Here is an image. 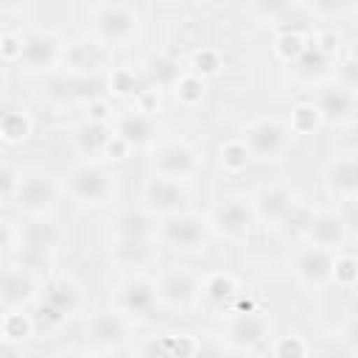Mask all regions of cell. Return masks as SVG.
Wrapping results in <instances>:
<instances>
[{"label":"cell","mask_w":358,"mask_h":358,"mask_svg":"<svg viewBox=\"0 0 358 358\" xmlns=\"http://www.w3.org/2000/svg\"><path fill=\"white\" fill-rule=\"evenodd\" d=\"M210 235H213V229H210L207 215L187 213V210L168 215L157 224V243L168 246L173 252H182V255L204 252L210 243Z\"/></svg>","instance_id":"6da1fadb"},{"label":"cell","mask_w":358,"mask_h":358,"mask_svg":"<svg viewBox=\"0 0 358 358\" xmlns=\"http://www.w3.org/2000/svg\"><path fill=\"white\" fill-rule=\"evenodd\" d=\"M78 308H81V288H78V282L70 280V277H56L36 296V313L31 319H34V327L36 324L59 327L73 313H78Z\"/></svg>","instance_id":"7a4b0ae2"},{"label":"cell","mask_w":358,"mask_h":358,"mask_svg":"<svg viewBox=\"0 0 358 358\" xmlns=\"http://www.w3.org/2000/svg\"><path fill=\"white\" fill-rule=\"evenodd\" d=\"M271 336V319L263 310H255L249 305L238 308L229 313L227 324H224V347L241 350V352H252L257 347H263Z\"/></svg>","instance_id":"3957f363"},{"label":"cell","mask_w":358,"mask_h":358,"mask_svg":"<svg viewBox=\"0 0 358 358\" xmlns=\"http://www.w3.org/2000/svg\"><path fill=\"white\" fill-rule=\"evenodd\" d=\"M117 313H123L129 322H143L151 319L159 308L157 296V282L148 274H129L126 280L117 282L115 288V305Z\"/></svg>","instance_id":"277c9868"},{"label":"cell","mask_w":358,"mask_h":358,"mask_svg":"<svg viewBox=\"0 0 358 358\" xmlns=\"http://www.w3.org/2000/svg\"><path fill=\"white\" fill-rule=\"evenodd\" d=\"M140 14L129 3H101L92 8V31L95 39L106 48L123 45L137 34Z\"/></svg>","instance_id":"5b68a950"},{"label":"cell","mask_w":358,"mask_h":358,"mask_svg":"<svg viewBox=\"0 0 358 358\" xmlns=\"http://www.w3.org/2000/svg\"><path fill=\"white\" fill-rule=\"evenodd\" d=\"M67 193L78 201V204H106L115 193V173L106 171L103 165L98 162H81L76 165L70 173H67V182H64Z\"/></svg>","instance_id":"8992f818"},{"label":"cell","mask_w":358,"mask_h":358,"mask_svg":"<svg viewBox=\"0 0 358 358\" xmlns=\"http://www.w3.org/2000/svg\"><path fill=\"white\" fill-rule=\"evenodd\" d=\"M154 282H157L159 305H168L173 310H187L199 302L201 274H196L193 268L168 266V268L159 271V277H154Z\"/></svg>","instance_id":"52a82bcc"},{"label":"cell","mask_w":358,"mask_h":358,"mask_svg":"<svg viewBox=\"0 0 358 358\" xmlns=\"http://www.w3.org/2000/svg\"><path fill=\"white\" fill-rule=\"evenodd\" d=\"M241 140H243V145L249 148L252 157L280 159L285 154L288 143H291V129L277 117H257V120L246 123Z\"/></svg>","instance_id":"ba28073f"},{"label":"cell","mask_w":358,"mask_h":358,"mask_svg":"<svg viewBox=\"0 0 358 358\" xmlns=\"http://www.w3.org/2000/svg\"><path fill=\"white\" fill-rule=\"evenodd\" d=\"M207 221H210V229H215L218 235H224L229 241H246L252 235L255 224H257L255 215H252L249 199H243V196H227V199H221L210 210Z\"/></svg>","instance_id":"9c48e42d"},{"label":"cell","mask_w":358,"mask_h":358,"mask_svg":"<svg viewBox=\"0 0 358 358\" xmlns=\"http://www.w3.org/2000/svg\"><path fill=\"white\" fill-rule=\"evenodd\" d=\"M151 162H154L157 176H168V179H176V182H185L199 171L201 157L187 140L173 137V140H165V143H159L154 148Z\"/></svg>","instance_id":"30bf717a"},{"label":"cell","mask_w":358,"mask_h":358,"mask_svg":"<svg viewBox=\"0 0 358 358\" xmlns=\"http://www.w3.org/2000/svg\"><path fill=\"white\" fill-rule=\"evenodd\" d=\"M59 64L67 76H78V78L101 76V70L106 67V45H101L95 36L73 39L70 45H62Z\"/></svg>","instance_id":"8fae6325"},{"label":"cell","mask_w":358,"mask_h":358,"mask_svg":"<svg viewBox=\"0 0 358 358\" xmlns=\"http://www.w3.org/2000/svg\"><path fill=\"white\" fill-rule=\"evenodd\" d=\"M131 327H134V322H129L115 308L95 310L87 319V338H90L92 347L112 352V350H120V347H126L131 341Z\"/></svg>","instance_id":"7c38bea8"},{"label":"cell","mask_w":358,"mask_h":358,"mask_svg":"<svg viewBox=\"0 0 358 358\" xmlns=\"http://www.w3.org/2000/svg\"><path fill=\"white\" fill-rule=\"evenodd\" d=\"M185 204H187V187L185 182H176V179H168V176H151L145 185H143V210H148L154 218L162 215H176V213H185Z\"/></svg>","instance_id":"4fadbf2b"},{"label":"cell","mask_w":358,"mask_h":358,"mask_svg":"<svg viewBox=\"0 0 358 358\" xmlns=\"http://www.w3.org/2000/svg\"><path fill=\"white\" fill-rule=\"evenodd\" d=\"M59 199V185L53 176L48 173H31V176H20V185L14 190V201L20 207V213L31 215H45Z\"/></svg>","instance_id":"5bb4252c"},{"label":"cell","mask_w":358,"mask_h":358,"mask_svg":"<svg viewBox=\"0 0 358 358\" xmlns=\"http://www.w3.org/2000/svg\"><path fill=\"white\" fill-rule=\"evenodd\" d=\"M62 59V42L53 31L31 28L22 34V48H20V64L31 70H56Z\"/></svg>","instance_id":"9a60e30c"},{"label":"cell","mask_w":358,"mask_h":358,"mask_svg":"<svg viewBox=\"0 0 358 358\" xmlns=\"http://www.w3.org/2000/svg\"><path fill=\"white\" fill-rule=\"evenodd\" d=\"M294 199L296 196L285 185L274 182V185H263L260 190H255V196L249 199V207H252L255 221H260L266 227H280L282 218L288 215Z\"/></svg>","instance_id":"2e32d148"},{"label":"cell","mask_w":358,"mask_h":358,"mask_svg":"<svg viewBox=\"0 0 358 358\" xmlns=\"http://www.w3.org/2000/svg\"><path fill=\"white\" fill-rule=\"evenodd\" d=\"M112 131L129 148H140V145H148L157 137V123H154L151 112H145L140 106H129V109L117 112V117L112 123Z\"/></svg>","instance_id":"e0dca14e"},{"label":"cell","mask_w":358,"mask_h":358,"mask_svg":"<svg viewBox=\"0 0 358 358\" xmlns=\"http://www.w3.org/2000/svg\"><path fill=\"white\" fill-rule=\"evenodd\" d=\"M62 229L53 218L48 215H31L20 229H17V246L20 252H34V255H48L59 246Z\"/></svg>","instance_id":"ac0fdd59"},{"label":"cell","mask_w":358,"mask_h":358,"mask_svg":"<svg viewBox=\"0 0 358 358\" xmlns=\"http://www.w3.org/2000/svg\"><path fill=\"white\" fill-rule=\"evenodd\" d=\"M333 255L336 252H327V249H319V246H299L296 255H294V274L302 285H310V288H319L324 282H330V271H333Z\"/></svg>","instance_id":"d6986e66"},{"label":"cell","mask_w":358,"mask_h":358,"mask_svg":"<svg viewBox=\"0 0 358 358\" xmlns=\"http://www.w3.org/2000/svg\"><path fill=\"white\" fill-rule=\"evenodd\" d=\"M302 241L310 246L327 249V252H341L347 241V227L336 210H316L308 229L302 232Z\"/></svg>","instance_id":"ffe728a7"},{"label":"cell","mask_w":358,"mask_h":358,"mask_svg":"<svg viewBox=\"0 0 358 358\" xmlns=\"http://www.w3.org/2000/svg\"><path fill=\"white\" fill-rule=\"evenodd\" d=\"M310 103L316 106L322 123H336V126L350 123L355 117V106H358L355 90H347L341 84H327L324 90H319L316 101H310Z\"/></svg>","instance_id":"44dd1931"},{"label":"cell","mask_w":358,"mask_h":358,"mask_svg":"<svg viewBox=\"0 0 358 358\" xmlns=\"http://www.w3.org/2000/svg\"><path fill=\"white\" fill-rule=\"evenodd\" d=\"M39 296V285L34 280V274L22 271L20 266L3 268L0 271V305L8 310H22L31 302H36Z\"/></svg>","instance_id":"7402d4cb"},{"label":"cell","mask_w":358,"mask_h":358,"mask_svg":"<svg viewBox=\"0 0 358 358\" xmlns=\"http://www.w3.org/2000/svg\"><path fill=\"white\" fill-rule=\"evenodd\" d=\"M324 187L338 201H350L358 196V159L355 154H338L324 171Z\"/></svg>","instance_id":"603a6c76"},{"label":"cell","mask_w":358,"mask_h":358,"mask_svg":"<svg viewBox=\"0 0 358 358\" xmlns=\"http://www.w3.org/2000/svg\"><path fill=\"white\" fill-rule=\"evenodd\" d=\"M157 218L143 207H126L112 221V241H148L157 238Z\"/></svg>","instance_id":"cb8c5ba5"},{"label":"cell","mask_w":358,"mask_h":358,"mask_svg":"<svg viewBox=\"0 0 358 358\" xmlns=\"http://www.w3.org/2000/svg\"><path fill=\"white\" fill-rule=\"evenodd\" d=\"M112 260L123 268H134V274H143V268L157 263L159 243L157 238L148 241H112Z\"/></svg>","instance_id":"d4e9b609"},{"label":"cell","mask_w":358,"mask_h":358,"mask_svg":"<svg viewBox=\"0 0 358 358\" xmlns=\"http://www.w3.org/2000/svg\"><path fill=\"white\" fill-rule=\"evenodd\" d=\"M140 73H143V78H145V87H148L151 92H157V90H173V84L182 78L185 67H182L179 59L171 56V53H151V56L145 59V64H143Z\"/></svg>","instance_id":"484cf974"},{"label":"cell","mask_w":358,"mask_h":358,"mask_svg":"<svg viewBox=\"0 0 358 358\" xmlns=\"http://www.w3.org/2000/svg\"><path fill=\"white\" fill-rule=\"evenodd\" d=\"M112 137H115L112 120H95V117L81 120L73 131V143L84 157H103Z\"/></svg>","instance_id":"4316f807"},{"label":"cell","mask_w":358,"mask_h":358,"mask_svg":"<svg viewBox=\"0 0 358 358\" xmlns=\"http://www.w3.org/2000/svg\"><path fill=\"white\" fill-rule=\"evenodd\" d=\"M199 299H204L207 305L213 308H224L229 302L238 299V280L227 271H213V274H204L201 277V291H199Z\"/></svg>","instance_id":"83f0119b"},{"label":"cell","mask_w":358,"mask_h":358,"mask_svg":"<svg viewBox=\"0 0 358 358\" xmlns=\"http://www.w3.org/2000/svg\"><path fill=\"white\" fill-rule=\"evenodd\" d=\"M106 87H109V92H115L120 98H140L143 92H148L143 73L134 70V67H129V64L112 67L109 76H106Z\"/></svg>","instance_id":"f1b7e54d"},{"label":"cell","mask_w":358,"mask_h":358,"mask_svg":"<svg viewBox=\"0 0 358 358\" xmlns=\"http://www.w3.org/2000/svg\"><path fill=\"white\" fill-rule=\"evenodd\" d=\"M34 123H31V115L20 106H11V109H3L0 112V137L6 143H22L28 134H31Z\"/></svg>","instance_id":"f546056e"},{"label":"cell","mask_w":358,"mask_h":358,"mask_svg":"<svg viewBox=\"0 0 358 358\" xmlns=\"http://www.w3.org/2000/svg\"><path fill=\"white\" fill-rule=\"evenodd\" d=\"M218 162H221L224 171L241 173V171H246V165L252 162V154H249V148L243 145L241 137H232V140L221 143V148H218Z\"/></svg>","instance_id":"4dcf8cb0"},{"label":"cell","mask_w":358,"mask_h":358,"mask_svg":"<svg viewBox=\"0 0 358 358\" xmlns=\"http://www.w3.org/2000/svg\"><path fill=\"white\" fill-rule=\"evenodd\" d=\"M0 330H3L6 341L20 344L34 333V319L28 313H22V310H8V313L0 316Z\"/></svg>","instance_id":"1f68e13d"},{"label":"cell","mask_w":358,"mask_h":358,"mask_svg":"<svg viewBox=\"0 0 358 358\" xmlns=\"http://www.w3.org/2000/svg\"><path fill=\"white\" fill-rule=\"evenodd\" d=\"M305 42H308V39H305L296 28H282V31L274 36V53H277L282 62L294 64V62L299 59V53H302Z\"/></svg>","instance_id":"d6a6232c"},{"label":"cell","mask_w":358,"mask_h":358,"mask_svg":"<svg viewBox=\"0 0 358 358\" xmlns=\"http://www.w3.org/2000/svg\"><path fill=\"white\" fill-rule=\"evenodd\" d=\"M221 67H224V59H221V53H218L215 48H199V50L190 56L187 73H193V76H199V78L207 81L210 76L221 73Z\"/></svg>","instance_id":"836d02e7"},{"label":"cell","mask_w":358,"mask_h":358,"mask_svg":"<svg viewBox=\"0 0 358 358\" xmlns=\"http://www.w3.org/2000/svg\"><path fill=\"white\" fill-rule=\"evenodd\" d=\"M330 280L341 288H352L355 280H358V260L352 252H336L333 255V271H330Z\"/></svg>","instance_id":"e575fe53"},{"label":"cell","mask_w":358,"mask_h":358,"mask_svg":"<svg viewBox=\"0 0 358 358\" xmlns=\"http://www.w3.org/2000/svg\"><path fill=\"white\" fill-rule=\"evenodd\" d=\"M173 95H176V101L185 103V106L201 103V98H204V78H199V76H193V73L185 70L182 78L173 84Z\"/></svg>","instance_id":"d590c367"},{"label":"cell","mask_w":358,"mask_h":358,"mask_svg":"<svg viewBox=\"0 0 358 358\" xmlns=\"http://www.w3.org/2000/svg\"><path fill=\"white\" fill-rule=\"evenodd\" d=\"M322 123V117H319V112H316V106L310 103V101H302V103H296L294 106V112H291V134H310L316 126Z\"/></svg>","instance_id":"8d00e7d4"},{"label":"cell","mask_w":358,"mask_h":358,"mask_svg":"<svg viewBox=\"0 0 358 358\" xmlns=\"http://www.w3.org/2000/svg\"><path fill=\"white\" fill-rule=\"evenodd\" d=\"M313 207H308L305 201H299V199H294V204H291V210H288V215L282 218V229L285 232H291V235H296V238H302V232L308 229V224H310V218H313Z\"/></svg>","instance_id":"74e56055"},{"label":"cell","mask_w":358,"mask_h":358,"mask_svg":"<svg viewBox=\"0 0 358 358\" xmlns=\"http://www.w3.org/2000/svg\"><path fill=\"white\" fill-rule=\"evenodd\" d=\"M310 347L302 336H280L271 341V358H308Z\"/></svg>","instance_id":"f35d334b"},{"label":"cell","mask_w":358,"mask_h":358,"mask_svg":"<svg viewBox=\"0 0 358 358\" xmlns=\"http://www.w3.org/2000/svg\"><path fill=\"white\" fill-rule=\"evenodd\" d=\"M137 358H173L171 344H168V336L143 338L140 347H137Z\"/></svg>","instance_id":"ab89813d"},{"label":"cell","mask_w":358,"mask_h":358,"mask_svg":"<svg viewBox=\"0 0 358 358\" xmlns=\"http://www.w3.org/2000/svg\"><path fill=\"white\" fill-rule=\"evenodd\" d=\"M336 84L347 87V90H355L358 84V73H355V56L347 53L344 59L336 56Z\"/></svg>","instance_id":"60d3db41"},{"label":"cell","mask_w":358,"mask_h":358,"mask_svg":"<svg viewBox=\"0 0 358 358\" xmlns=\"http://www.w3.org/2000/svg\"><path fill=\"white\" fill-rule=\"evenodd\" d=\"M20 48H22V34H0V56L8 59V62H17L20 59Z\"/></svg>","instance_id":"b9f144b4"},{"label":"cell","mask_w":358,"mask_h":358,"mask_svg":"<svg viewBox=\"0 0 358 358\" xmlns=\"http://www.w3.org/2000/svg\"><path fill=\"white\" fill-rule=\"evenodd\" d=\"M224 352H227V347L221 338H199L193 358H224Z\"/></svg>","instance_id":"7bdbcfd3"},{"label":"cell","mask_w":358,"mask_h":358,"mask_svg":"<svg viewBox=\"0 0 358 358\" xmlns=\"http://www.w3.org/2000/svg\"><path fill=\"white\" fill-rule=\"evenodd\" d=\"M17 185H20V176H17L11 168L0 165V199H14Z\"/></svg>","instance_id":"ee69618b"},{"label":"cell","mask_w":358,"mask_h":358,"mask_svg":"<svg viewBox=\"0 0 358 358\" xmlns=\"http://www.w3.org/2000/svg\"><path fill=\"white\" fill-rule=\"evenodd\" d=\"M14 243H17V229H14V224L6 221V218H0V255L8 252Z\"/></svg>","instance_id":"f6af8a7d"},{"label":"cell","mask_w":358,"mask_h":358,"mask_svg":"<svg viewBox=\"0 0 358 358\" xmlns=\"http://www.w3.org/2000/svg\"><path fill=\"white\" fill-rule=\"evenodd\" d=\"M0 358H25V355H22V347L20 344L0 338Z\"/></svg>","instance_id":"bcb514c9"},{"label":"cell","mask_w":358,"mask_h":358,"mask_svg":"<svg viewBox=\"0 0 358 358\" xmlns=\"http://www.w3.org/2000/svg\"><path fill=\"white\" fill-rule=\"evenodd\" d=\"M56 358H95V355L87 352V350H67V352H62V355H56Z\"/></svg>","instance_id":"7dc6e473"},{"label":"cell","mask_w":358,"mask_h":358,"mask_svg":"<svg viewBox=\"0 0 358 358\" xmlns=\"http://www.w3.org/2000/svg\"><path fill=\"white\" fill-rule=\"evenodd\" d=\"M3 90H6V81H3V76H0V98H3Z\"/></svg>","instance_id":"c3c4849f"},{"label":"cell","mask_w":358,"mask_h":358,"mask_svg":"<svg viewBox=\"0 0 358 358\" xmlns=\"http://www.w3.org/2000/svg\"><path fill=\"white\" fill-rule=\"evenodd\" d=\"M0 316H3V313H0ZM0 338H3V330H0Z\"/></svg>","instance_id":"681fc988"}]
</instances>
